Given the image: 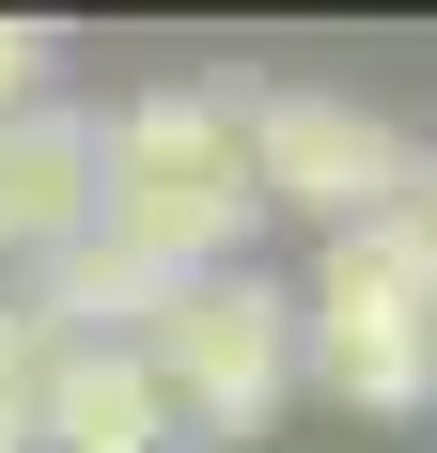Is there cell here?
I'll return each instance as SVG.
<instances>
[{
  "mask_svg": "<svg viewBox=\"0 0 437 453\" xmlns=\"http://www.w3.org/2000/svg\"><path fill=\"white\" fill-rule=\"evenodd\" d=\"M250 126H234V79H157L126 110H94V234L141 250L157 281L250 266Z\"/></svg>",
  "mask_w": 437,
  "mask_h": 453,
  "instance_id": "1",
  "label": "cell"
},
{
  "mask_svg": "<svg viewBox=\"0 0 437 453\" xmlns=\"http://www.w3.org/2000/svg\"><path fill=\"white\" fill-rule=\"evenodd\" d=\"M281 297H297V391H328L359 422H422L437 407V281H422V250L391 219L328 234L312 281H281Z\"/></svg>",
  "mask_w": 437,
  "mask_h": 453,
  "instance_id": "2",
  "label": "cell"
},
{
  "mask_svg": "<svg viewBox=\"0 0 437 453\" xmlns=\"http://www.w3.org/2000/svg\"><path fill=\"white\" fill-rule=\"evenodd\" d=\"M141 375H157V407H172L188 453H250L297 391V297L265 266H203L172 281L157 313H141Z\"/></svg>",
  "mask_w": 437,
  "mask_h": 453,
  "instance_id": "3",
  "label": "cell"
},
{
  "mask_svg": "<svg viewBox=\"0 0 437 453\" xmlns=\"http://www.w3.org/2000/svg\"><path fill=\"white\" fill-rule=\"evenodd\" d=\"M234 126H250V203H281V219H312V234L391 219L406 173H422V141H406L375 94H328V79H265V94H234Z\"/></svg>",
  "mask_w": 437,
  "mask_h": 453,
  "instance_id": "4",
  "label": "cell"
},
{
  "mask_svg": "<svg viewBox=\"0 0 437 453\" xmlns=\"http://www.w3.org/2000/svg\"><path fill=\"white\" fill-rule=\"evenodd\" d=\"M79 219H94V110L79 94H32L0 126V266H47Z\"/></svg>",
  "mask_w": 437,
  "mask_h": 453,
  "instance_id": "5",
  "label": "cell"
},
{
  "mask_svg": "<svg viewBox=\"0 0 437 453\" xmlns=\"http://www.w3.org/2000/svg\"><path fill=\"white\" fill-rule=\"evenodd\" d=\"M32 453H188L141 344H47V438Z\"/></svg>",
  "mask_w": 437,
  "mask_h": 453,
  "instance_id": "6",
  "label": "cell"
},
{
  "mask_svg": "<svg viewBox=\"0 0 437 453\" xmlns=\"http://www.w3.org/2000/svg\"><path fill=\"white\" fill-rule=\"evenodd\" d=\"M47 438V328H32V297L0 281V453H32Z\"/></svg>",
  "mask_w": 437,
  "mask_h": 453,
  "instance_id": "7",
  "label": "cell"
},
{
  "mask_svg": "<svg viewBox=\"0 0 437 453\" xmlns=\"http://www.w3.org/2000/svg\"><path fill=\"white\" fill-rule=\"evenodd\" d=\"M32 94H63V32H47V16H0V126H16Z\"/></svg>",
  "mask_w": 437,
  "mask_h": 453,
  "instance_id": "8",
  "label": "cell"
}]
</instances>
